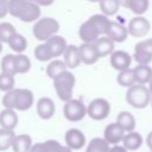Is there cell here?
<instances>
[{
    "instance_id": "6da1fadb",
    "label": "cell",
    "mask_w": 152,
    "mask_h": 152,
    "mask_svg": "<svg viewBox=\"0 0 152 152\" xmlns=\"http://www.w3.org/2000/svg\"><path fill=\"white\" fill-rule=\"evenodd\" d=\"M75 83H76L75 75L69 70L61 72L59 75H57L53 78L55 90L62 101L65 102V101L72 99V91H74Z\"/></svg>"
},
{
    "instance_id": "7a4b0ae2",
    "label": "cell",
    "mask_w": 152,
    "mask_h": 152,
    "mask_svg": "<svg viewBox=\"0 0 152 152\" xmlns=\"http://www.w3.org/2000/svg\"><path fill=\"white\" fill-rule=\"evenodd\" d=\"M151 101V93L145 84H133L126 91V102L137 109L147 107Z\"/></svg>"
},
{
    "instance_id": "3957f363",
    "label": "cell",
    "mask_w": 152,
    "mask_h": 152,
    "mask_svg": "<svg viewBox=\"0 0 152 152\" xmlns=\"http://www.w3.org/2000/svg\"><path fill=\"white\" fill-rule=\"evenodd\" d=\"M58 30H59V23L55 18L45 17L36 20L32 28V33L37 40L44 43L50 37L55 36L58 32Z\"/></svg>"
},
{
    "instance_id": "277c9868",
    "label": "cell",
    "mask_w": 152,
    "mask_h": 152,
    "mask_svg": "<svg viewBox=\"0 0 152 152\" xmlns=\"http://www.w3.org/2000/svg\"><path fill=\"white\" fill-rule=\"evenodd\" d=\"M63 114L66 120L77 122L81 121L87 115V106L77 99H70L65 101V104L63 107Z\"/></svg>"
},
{
    "instance_id": "5b68a950",
    "label": "cell",
    "mask_w": 152,
    "mask_h": 152,
    "mask_svg": "<svg viewBox=\"0 0 152 152\" xmlns=\"http://www.w3.org/2000/svg\"><path fill=\"white\" fill-rule=\"evenodd\" d=\"M109 113H110V104L106 99L102 97L91 100L87 106V115L95 121L104 120L109 115Z\"/></svg>"
},
{
    "instance_id": "8992f818",
    "label": "cell",
    "mask_w": 152,
    "mask_h": 152,
    "mask_svg": "<svg viewBox=\"0 0 152 152\" xmlns=\"http://www.w3.org/2000/svg\"><path fill=\"white\" fill-rule=\"evenodd\" d=\"M150 28H151L150 21L142 15H137V17L132 18L127 26L128 34H131L132 37H135V38L145 37L150 32Z\"/></svg>"
},
{
    "instance_id": "52a82bcc",
    "label": "cell",
    "mask_w": 152,
    "mask_h": 152,
    "mask_svg": "<svg viewBox=\"0 0 152 152\" xmlns=\"http://www.w3.org/2000/svg\"><path fill=\"white\" fill-rule=\"evenodd\" d=\"M15 93V100H14V109L17 110H27L33 104V93L30 89L25 88H18L14 89Z\"/></svg>"
},
{
    "instance_id": "ba28073f",
    "label": "cell",
    "mask_w": 152,
    "mask_h": 152,
    "mask_svg": "<svg viewBox=\"0 0 152 152\" xmlns=\"http://www.w3.org/2000/svg\"><path fill=\"white\" fill-rule=\"evenodd\" d=\"M65 144L71 150H80L86 145V135L82 131L77 128H70L64 135Z\"/></svg>"
},
{
    "instance_id": "9c48e42d",
    "label": "cell",
    "mask_w": 152,
    "mask_h": 152,
    "mask_svg": "<svg viewBox=\"0 0 152 152\" xmlns=\"http://www.w3.org/2000/svg\"><path fill=\"white\" fill-rule=\"evenodd\" d=\"M78 36L81 38V40L83 43H94L99 37H101L99 30L96 28V26L91 23L90 19H87L78 30Z\"/></svg>"
},
{
    "instance_id": "30bf717a",
    "label": "cell",
    "mask_w": 152,
    "mask_h": 152,
    "mask_svg": "<svg viewBox=\"0 0 152 152\" xmlns=\"http://www.w3.org/2000/svg\"><path fill=\"white\" fill-rule=\"evenodd\" d=\"M125 133L126 132L116 122H112L106 126L104 132H103V139L109 145H118L119 142L122 141Z\"/></svg>"
},
{
    "instance_id": "8fae6325",
    "label": "cell",
    "mask_w": 152,
    "mask_h": 152,
    "mask_svg": "<svg viewBox=\"0 0 152 152\" xmlns=\"http://www.w3.org/2000/svg\"><path fill=\"white\" fill-rule=\"evenodd\" d=\"M40 17V6L32 1H26L18 19L24 23H32L38 20Z\"/></svg>"
},
{
    "instance_id": "7c38bea8",
    "label": "cell",
    "mask_w": 152,
    "mask_h": 152,
    "mask_svg": "<svg viewBox=\"0 0 152 152\" xmlns=\"http://www.w3.org/2000/svg\"><path fill=\"white\" fill-rule=\"evenodd\" d=\"M109 61H110V65L113 66V69H115L118 71H121V70L128 69L131 66L132 58L126 51L119 50V51H113L110 53V59Z\"/></svg>"
},
{
    "instance_id": "4fadbf2b",
    "label": "cell",
    "mask_w": 152,
    "mask_h": 152,
    "mask_svg": "<svg viewBox=\"0 0 152 152\" xmlns=\"http://www.w3.org/2000/svg\"><path fill=\"white\" fill-rule=\"evenodd\" d=\"M106 36L109 39H112L114 43H122L127 39L128 31H127V27H125L124 25L110 20V24H109V27L107 30Z\"/></svg>"
},
{
    "instance_id": "5bb4252c",
    "label": "cell",
    "mask_w": 152,
    "mask_h": 152,
    "mask_svg": "<svg viewBox=\"0 0 152 152\" xmlns=\"http://www.w3.org/2000/svg\"><path fill=\"white\" fill-rule=\"evenodd\" d=\"M78 51H80L81 63H84L87 65H91L100 59L96 49L91 43H83L82 45L78 46Z\"/></svg>"
},
{
    "instance_id": "9a60e30c",
    "label": "cell",
    "mask_w": 152,
    "mask_h": 152,
    "mask_svg": "<svg viewBox=\"0 0 152 152\" xmlns=\"http://www.w3.org/2000/svg\"><path fill=\"white\" fill-rule=\"evenodd\" d=\"M44 43L46 44V46H48V49H49V51H50L52 58H53V57H59V56H62L63 52L65 51L66 46H68L66 40H65L62 36H57V34L50 37V38H49L46 42H44Z\"/></svg>"
},
{
    "instance_id": "2e32d148",
    "label": "cell",
    "mask_w": 152,
    "mask_h": 152,
    "mask_svg": "<svg viewBox=\"0 0 152 152\" xmlns=\"http://www.w3.org/2000/svg\"><path fill=\"white\" fill-rule=\"evenodd\" d=\"M55 110H56L55 102L50 97L44 96V97H40L38 100V102H37V113H38L40 119H43V120L51 119L55 114Z\"/></svg>"
},
{
    "instance_id": "e0dca14e",
    "label": "cell",
    "mask_w": 152,
    "mask_h": 152,
    "mask_svg": "<svg viewBox=\"0 0 152 152\" xmlns=\"http://www.w3.org/2000/svg\"><path fill=\"white\" fill-rule=\"evenodd\" d=\"M63 61L69 69H75L81 64L80 58V51L78 46L76 45H68L65 51L63 52Z\"/></svg>"
},
{
    "instance_id": "ac0fdd59",
    "label": "cell",
    "mask_w": 152,
    "mask_h": 152,
    "mask_svg": "<svg viewBox=\"0 0 152 152\" xmlns=\"http://www.w3.org/2000/svg\"><path fill=\"white\" fill-rule=\"evenodd\" d=\"M93 44H94V46L96 49L99 58H103V57L110 55L114 51V42L112 39H109L107 36L99 37Z\"/></svg>"
},
{
    "instance_id": "d6986e66",
    "label": "cell",
    "mask_w": 152,
    "mask_h": 152,
    "mask_svg": "<svg viewBox=\"0 0 152 152\" xmlns=\"http://www.w3.org/2000/svg\"><path fill=\"white\" fill-rule=\"evenodd\" d=\"M18 115L14 112V109L5 108L0 112V126L1 128L6 129H14L18 125Z\"/></svg>"
},
{
    "instance_id": "ffe728a7",
    "label": "cell",
    "mask_w": 152,
    "mask_h": 152,
    "mask_svg": "<svg viewBox=\"0 0 152 152\" xmlns=\"http://www.w3.org/2000/svg\"><path fill=\"white\" fill-rule=\"evenodd\" d=\"M141 145H142V137L140 133H138L135 131L125 133L124 139H122V146L127 151H135Z\"/></svg>"
},
{
    "instance_id": "44dd1931",
    "label": "cell",
    "mask_w": 152,
    "mask_h": 152,
    "mask_svg": "<svg viewBox=\"0 0 152 152\" xmlns=\"http://www.w3.org/2000/svg\"><path fill=\"white\" fill-rule=\"evenodd\" d=\"M133 72L138 84H147L152 80V68L148 64H138L133 68Z\"/></svg>"
},
{
    "instance_id": "7402d4cb",
    "label": "cell",
    "mask_w": 152,
    "mask_h": 152,
    "mask_svg": "<svg viewBox=\"0 0 152 152\" xmlns=\"http://www.w3.org/2000/svg\"><path fill=\"white\" fill-rule=\"evenodd\" d=\"M125 132H132L135 128V118L132 113L127 110H122L118 114L116 121H115Z\"/></svg>"
},
{
    "instance_id": "603a6c76",
    "label": "cell",
    "mask_w": 152,
    "mask_h": 152,
    "mask_svg": "<svg viewBox=\"0 0 152 152\" xmlns=\"http://www.w3.org/2000/svg\"><path fill=\"white\" fill-rule=\"evenodd\" d=\"M32 146V139L28 134H18L14 137L12 142L13 152H30Z\"/></svg>"
},
{
    "instance_id": "cb8c5ba5",
    "label": "cell",
    "mask_w": 152,
    "mask_h": 152,
    "mask_svg": "<svg viewBox=\"0 0 152 152\" xmlns=\"http://www.w3.org/2000/svg\"><path fill=\"white\" fill-rule=\"evenodd\" d=\"M7 44L17 53H23L26 50V48H27V40H26V38L24 36H21L20 33H18V32H15L8 39Z\"/></svg>"
},
{
    "instance_id": "d4e9b609",
    "label": "cell",
    "mask_w": 152,
    "mask_h": 152,
    "mask_svg": "<svg viewBox=\"0 0 152 152\" xmlns=\"http://www.w3.org/2000/svg\"><path fill=\"white\" fill-rule=\"evenodd\" d=\"M14 69H15V74L28 72L31 69V59L24 53L14 55Z\"/></svg>"
},
{
    "instance_id": "484cf974",
    "label": "cell",
    "mask_w": 152,
    "mask_h": 152,
    "mask_svg": "<svg viewBox=\"0 0 152 152\" xmlns=\"http://www.w3.org/2000/svg\"><path fill=\"white\" fill-rule=\"evenodd\" d=\"M116 82L119 83V86L126 87V88H129L133 84H135V77H134L133 69L128 68V69L119 71V75L116 77Z\"/></svg>"
},
{
    "instance_id": "4316f807",
    "label": "cell",
    "mask_w": 152,
    "mask_h": 152,
    "mask_svg": "<svg viewBox=\"0 0 152 152\" xmlns=\"http://www.w3.org/2000/svg\"><path fill=\"white\" fill-rule=\"evenodd\" d=\"M65 70H68V68H66L64 61H62V59H52L46 66V75L50 78L53 80L57 75H59L61 72H63Z\"/></svg>"
},
{
    "instance_id": "83f0119b",
    "label": "cell",
    "mask_w": 152,
    "mask_h": 152,
    "mask_svg": "<svg viewBox=\"0 0 152 152\" xmlns=\"http://www.w3.org/2000/svg\"><path fill=\"white\" fill-rule=\"evenodd\" d=\"M91 20V23L96 26V28L99 30L100 34L101 36H106L107 33V30L109 27V24H110V20L108 19L107 15L104 14H94L89 18Z\"/></svg>"
},
{
    "instance_id": "f1b7e54d",
    "label": "cell",
    "mask_w": 152,
    "mask_h": 152,
    "mask_svg": "<svg viewBox=\"0 0 152 152\" xmlns=\"http://www.w3.org/2000/svg\"><path fill=\"white\" fill-rule=\"evenodd\" d=\"M109 144L103 138H93L86 148V152H108Z\"/></svg>"
},
{
    "instance_id": "f546056e",
    "label": "cell",
    "mask_w": 152,
    "mask_h": 152,
    "mask_svg": "<svg viewBox=\"0 0 152 152\" xmlns=\"http://www.w3.org/2000/svg\"><path fill=\"white\" fill-rule=\"evenodd\" d=\"M99 5H100V10L102 14L107 17L114 15L119 11V7H120L119 0H100Z\"/></svg>"
},
{
    "instance_id": "4dcf8cb0",
    "label": "cell",
    "mask_w": 152,
    "mask_h": 152,
    "mask_svg": "<svg viewBox=\"0 0 152 152\" xmlns=\"http://www.w3.org/2000/svg\"><path fill=\"white\" fill-rule=\"evenodd\" d=\"M15 133L13 129L0 128V151H6L12 146Z\"/></svg>"
},
{
    "instance_id": "1f68e13d",
    "label": "cell",
    "mask_w": 152,
    "mask_h": 152,
    "mask_svg": "<svg viewBox=\"0 0 152 152\" xmlns=\"http://www.w3.org/2000/svg\"><path fill=\"white\" fill-rule=\"evenodd\" d=\"M1 72L10 74V75H15V69H14V55L7 53L2 57L1 63H0Z\"/></svg>"
},
{
    "instance_id": "d6a6232c",
    "label": "cell",
    "mask_w": 152,
    "mask_h": 152,
    "mask_svg": "<svg viewBox=\"0 0 152 152\" xmlns=\"http://www.w3.org/2000/svg\"><path fill=\"white\" fill-rule=\"evenodd\" d=\"M148 6H150L148 0H131L127 8L131 10L137 15H142L148 10Z\"/></svg>"
},
{
    "instance_id": "836d02e7",
    "label": "cell",
    "mask_w": 152,
    "mask_h": 152,
    "mask_svg": "<svg viewBox=\"0 0 152 152\" xmlns=\"http://www.w3.org/2000/svg\"><path fill=\"white\" fill-rule=\"evenodd\" d=\"M15 27L7 21L0 23V42L1 43H7L8 39L15 33Z\"/></svg>"
},
{
    "instance_id": "e575fe53",
    "label": "cell",
    "mask_w": 152,
    "mask_h": 152,
    "mask_svg": "<svg viewBox=\"0 0 152 152\" xmlns=\"http://www.w3.org/2000/svg\"><path fill=\"white\" fill-rule=\"evenodd\" d=\"M14 84H15V80L13 75L0 72V90L1 91L6 93L8 90L14 89Z\"/></svg>"
},
{
    "instance_id": "d590c367",
    "label": "cell",
    "mask_w": 152,
    "mask_h": 152,
    "mask_svg": "<svg viewBox=\"0 0 152 152\" xmlns=\"http://www.w3.org/2000/svg\"><path fill=\"white\" fill-rule=\"evenodd\" d=\"M34 57L36 59L40 61V62H48V61H51L52 59V56L46 46L45 43H42L39 45L36 46L34 49Z\"/></svg>"
},
{
    "instance_id": "8d00e7d4",
    "label": "cell",
    "mask_w": 152,
    "mask_h": 152,
    "mask_svg": "<svg viewBox=\"0 0 152 152\" xmlns=\"http://www.w3.org/2000/svg\"><path fill=\"white\" fill-rule=\"evenodd\" d=\"M44 145H45L46 152H72L71 148H69L68 146L61 145L57 140H46L44 141Z\"/></svg>"
},
{
    "instance_id": "74e56055",
    "label": "cell",
    "mask_w": 152,
    "mask_h": 152,
    "mask_svg": "<svg viewBox=\"0 0 152 152\" xmlns=\"http://www.w3.org/2000/svg\"><path fill=\"white\" fill-rule=\"evenodd\" d=\"M26 1L27 0H8V13L12 17L18 18Z\"/></svg>"
},
{
    "instance_id": "f35d334b",
    "label": "cell",
    "mask_w": 152,
    "mask_h": 152,
    "mask_svg": "<svg viewBox=\"0 0 152 152\" xmlns=\"http://www.w3.org/2000/svg\"><path fill=\"white\" fill-rule=\"evenodd\" d=\"M134 51H144L152 56V38L142 39V40L138 42L134 46Z\"/></svg>"
},
{
    "instance_id": "ab89813d",
    "label": "cell",
    "mask_w": 152,
    "mask_h": 152,
    "mask_svg": "<svg viewBox=\"0 0 152 152\" xmlns=\"http://www.w3.org/2000/svg\"><path fill=\"white\" fill-rule=\"evenodd\" d=\"M14 100H15V93H14V89H12V90H8L5 93L1 102L5 108L14 109Z\"/></svg>"
},
{
    "instance_id": "60d3db41",
    "label": "cell",
    "mask_w": 152,
    "mask_h": 152,
    "mask_svg": "<svg viewBox=\"0 0 152 152\" xmlns=\"http://www.w3.org/2000/svg\"><path fill=\"white\" fill-rule=\"evenodd\" d=\"M133 57L138 64H150L152 61V56L144 51H134Z\"/></svg>"
},
{
    "instance_id": "b9f144b4",
    "label": "cell",
    "mask_w": 152,
    "mask_h": 152,
    "mask_svg": "<svg viewBox=\"0 0 152 152\" xmlns=\"http://www.w3.org/2000/svg\"><path fill=\"white\" fill-rule=\"evenodd\" d=\"M8 13V0H0V19Z\"/></svg>"
},
{
    "instance_id": "7bdbcfd3",
    "label": "cell",
    "mask_w": 152,
    "mask_h": 152,
    "mask_svg": "<svg viewBox=\"0 0 152 152\" xmlns=\"http://www.w3.org/2000/svg\"><path fill=\"white\" fill-rule=\"evenodd\" d=\"M30 152H46L44 142H36V144H33L31 146V148H30Z\"/></svg>"
},
{
    "instance_id": "ee69618b",
    "label": "cell",
    "mask_w": 152,
    "mask_h": 152,
    "mask_svg": "<svg viewBox=\"0 0 152 152\" xmlns=\"http://www.w3.org/2000/svg\"><path fill=\"white\" fill-rule=\"evenodd\" d=\"M108 152H128L124 146H121V145H113L112 147H109V150H108Z\"/></svg>"
},
{
    "instance_id": "f6af8a7d",
    "label": "cell",
    "mask_w": 152,
    "mask_h": 152,
    "mask_svg": "<svg viewBox=\"0 0 152 152\" xmlns=\"http://www.w3.org/2000/svg\"><path fill=\"white\" fill-rule=\"evenodd\" d=\"M55 2V0H37L36 4H38L39 6H50Z\"/></svg>"
},
{
    "instance_id": "bcb514c9",
    "label": "cell",
    "mask_w": 152,
    "mask_h": 152,
    "mask_svg": "<svg viewBox=\"0 0 152 152\" xmlns=\"http://www.w3.org/2000/svg\"><path fill=\"white\" fill-rule=\"evenodd\" d=\"M146 145H147V147L150 148V151L152 152V131L147 134V138H146Z\"/></svg>"
},
{
    "instance_id": "7dc6e473",
    "label": "cell",
    "mask_w": 152,
    "mask_h": 152,
    "mask_svg": "<svg viewBox=\"0 0 152 152\" xmlns=\"http://www.w3.org/2000/svg\"><path fill=\"white\" fill-rule=\"evenodd\" d=\"M119 2H120V6L127 8L128 5H129V2H131V0H119Z\"/></svg>"
},
{
    "instance_id": "c3c4849f",
    "label": "cell",
    "mask_w": 152,
    "mask_h": 152,
    "mask_svg": "<svg viewBox=\"0 0 152 152\" xmlns=\"http://www.w3.org/2000/svg\"><path fill=\"white\" fill-rule=\"evenodd\" d=\"M147 88H148V90H150V93H151V96H152V80L148 82V87H147Z\"/></svg>"
},
{
    "instance_id": "681fc988",
    "label": "cell",
    "mask_w": 152,
    "mask_h": 152,
    "mask_svg": "<svg viewBox=\"0 0 152 152\" xmlns=\"http://www.w3.org/2000/svg\"><path fill=\"white\" fill-rule=\"evenodd\" d=\"M1 51H2V43L0 42V53H1Z\"/></svg>"
},
{
    "instance_id": "f907efd6",
    "label": "cell",
    "mask_w": 152,
    "mask_h": 152,
    "mask_svg": "<svg viewBox=\"0 0 152 152\" xmlns=\"http://www.w3.org/2000/svg\"><path fill=\"white\" fill-rule=\"evenodd\" d=\"M88 1H90V2H99L100 0H88Z\"/></svg>"
},
{
    "instance_id": "816d5d0a",
    "label": "cell",
    "mask_w": 152,
    "mask_h": 152,
    "mask_svg": "<svg viewBox=\"0 0 152 152\" xmlns=\"http://www.w3.org/2000/svg\"><path fill=\"white\" fill-rule=\"evenodd\" d=\"M27 1H32V2H36L37 0H27Z\"/></svg>"
},
{
    "instance_id": "f5cc1de1",
    "label": "cell",
    "mask_w": 152,
    "mask_h": 152,
    "mask_svg": "<svg viewBox=\"0 0 152 152\" xmlns=\"http://www.w3.org/2000/svg\"><path fill=\"white\" fill-rule=\"evenodd\" d=\"M150 103H151V106H152V96H151V101H150Z\"/></svg>"
}]
</instances>
